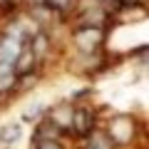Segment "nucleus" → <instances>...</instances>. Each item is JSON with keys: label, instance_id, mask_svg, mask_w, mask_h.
Returning a JSON list of instances; mask_svg holds the SVG:
<instances>
[{"label": "nucleus", "instance_id": "nucleus-1", "mask_svg": "<svg viewBox=\"0 0 149 149\" xmlns=\"http://www.w3.org/2000/svg\"><path fill=\"white\" fill-rule=\"evenodd\" d=\"M22 52V40L20 35H8L0 42V72H15V62Z\"/></svg>", "mask_w": 149, "mask_h": 149}, {"label": "nucleus", "instance_id": "nucleus-2", "mask_svg": "<svg viewBox=\"0 0 149 149\" xmlns=\"http://www.w3.org/2000/svg\"><path fill=\"white\" fill-rule=\"evenodd\" d=\"M70 132L80 134V137H90V134L95 132V112L85 109V107L72 109V124H70Z\"/></svg>", "mask_w": 149, "mask_h": 149}, {"label": "nucleus", "instance_id": "nucleus-3", "mask_svg": "<svg viewBox=\"0 0 149 149\" xmlns=\"http://www.w3.org/2000/svg\"><path fill=\"white\" fill-rule=\"evenodd\" d=\"M17 137H20V124H10V127L3 129V139H5V142H13V139H17Z\"/></svg>", "mask_w": 149, "mask_h": 149}, {"label": "nucleus", "instance_id": "nucleus-4", "mask_svg": "<svg viewBox=\"0 0 149 149\" xmlns=\"http://www.w3.org/2000/svg\"><path fill=\"white\" fill-rule=\"evenodd\" d=\"M35 149H62V144L57 139H45V142H37Z\"/></svg>", "mask_w": 149, "mask_h": 149}, {"label": "nucleus", "instance_id": "nucleus-5", "mask_svg": "<svg viewBox=\"0 0 149 149\" xmlns=\"http://www.w3.org/2000/svg\"><path fill=\"white\" fill-rule=\"evenodd\" d=\"M42 104H37V107H30V109L25 112V119H32V117H40V114H42Z\"/></svg>", "mask_w": 149, "mask_h": 149}]
</instances>
